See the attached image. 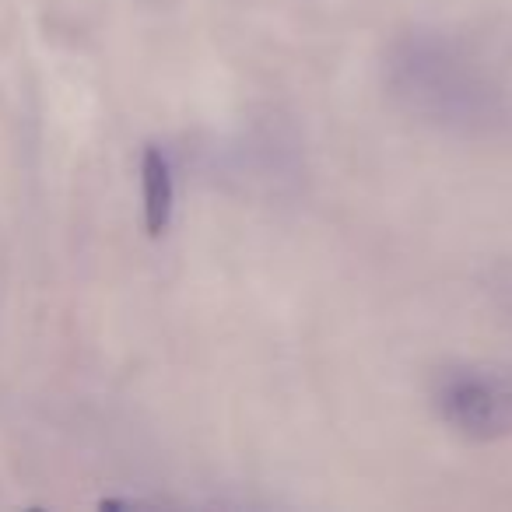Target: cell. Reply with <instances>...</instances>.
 <instances>
[{
    "instance_id": "cell-1",
    "label": "cell",
    "mask_w": 512,
    "mask_h": 512,
    "mask_svg": "<svg viewBox=\"0 0 512 512\" xmlns=\"http://www.w3.org/2000/svg\"><path fill=\"white\" fill-rule=\"evenodd\" d=\"M439 414L470 439L512 435V369H456L439 386Z\"/></svg>"
},
{
    "instance_id": "cell-2",
    "label": "cell",
    "mask_w": 512,
    "mask_h": 512,
    "mask_svg": "<svg viewBox=\"0 0 512 512\" xmlns=\"http://www.w3.org/2000/svg\"><path fill=\"white\" fill-rule=\"evenodd\" d=\"M141 200H144V228L148 235H162L172 218V169L162 148L148 144L141 158Z\"/></svg>"
}]
</instances>
